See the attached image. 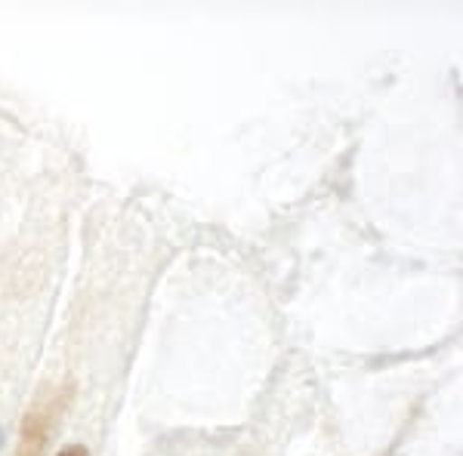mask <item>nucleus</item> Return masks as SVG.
I'll return each mask as SVG.
<instances>
[{
  "mask_svg": "<svg viewBox=\"0 0 463 456\" xmlns=\"http://www.w3.org/2000/svg\"><path fill=\"white\" fill-rule=\"evenodd\" d=\"M56 456H90V451L84 444H69V447H62Z\"/></svg>",
  "mask_w": 463,
  "mask_h": 456,
  "instance_id": "nucleus-1",
  "label": "nucleus"
}]
</instances>
